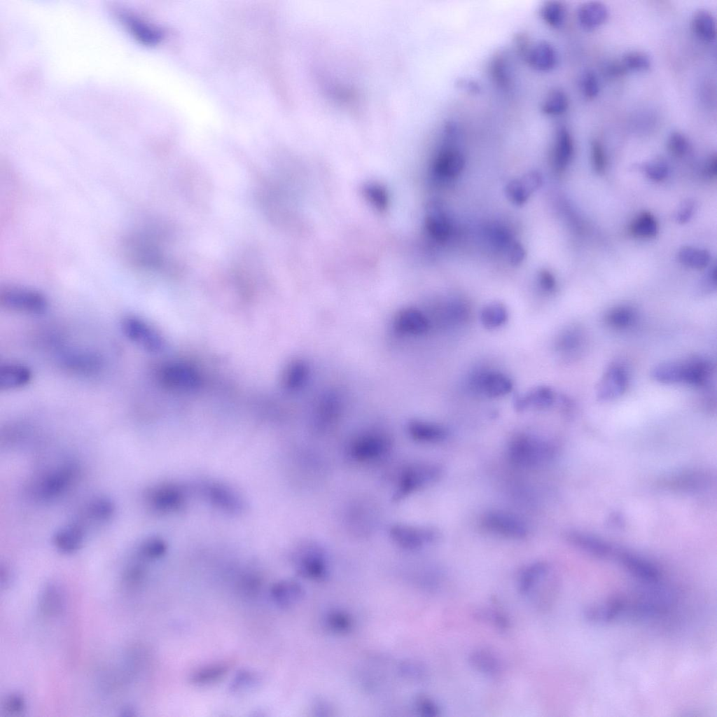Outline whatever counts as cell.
<instances>
[{
	"instance_id": "8fae6325",
	"label": "cell",
	"mask_w": 717,
	"mask_h": 717,
	"mask_svg": "<svg viewBox=\"0 0 717 717\" xmlns=\"http://www.w3.org/2000/svg\"><path fill=\"white\" fill-rule=\"evenodd\" d=\"M393 328L402 335L419 336L429 329V321L426 315L415 307H404L394 315Z\"/></svg>"
},
{
	"instance_id": "484cf974",
	"label": "cell",
	"mask_w": 717,
	"mask_h": 717,
	"mask_svg": "<svg viewBox=\"0 0 717 717\" xmlns=\"http://www.w3.org/2000/svg\"><path fill=\"white\" fill-rule=\"evenodd\" d=\"M480 388L489 397H500L508 394L513 389L511 380L506 375L490 372L482 375L479 380Z\"/></svg>"
},
{
	"instance_id": "ab89813d",
	"label": "cell",
	"mask_w": 717,
	"mask_h": 717,
	"mask_svg": "<svg viewBox=\"0 0 717 717\" xmlns=\"http://www.w3.org/2000/svg\"><path fill=\"white\" fill-rule=\"evenodd\" d=\"M636 314L632 307L621 305L611 309L606 315V323L611 327L621 330L633 325Z\"/></svg>"
},
{
	"instance_id": "ac0fdd59",
	"label": "cell",
	"mask_w": 717,
	"mask_h": 717,
	"mask_svg": "<svg viewBox=\"0 0 717 717\" xmlns=\"http://www.w3.org/2000/svg\"><path fill=\"white\" fill-rule=\"evenodd\" d=\"M574 151V144L569 130L564 126L557 128L552 150V162L556 171L562 172L569 164Z\"/></svg>"
},
{
	"instance_id": "db71d44e",
	"label": "cell",
	"mask_w": 717,
	"mask_h": 717,
	"mask_svg": "<svg viewBox=\"0 0 717 717\" xmlns=\"http://www.w3.org/2000/svg\"><path fill=\"white\" fill-rule=\"evenodd\" d=\"M647 176L653 181H660L666 178L668 174L667 165L661 160H655L645 166Z\"/></svg>"
},
{
	"instance_id": "680465c9",
	"label": "cell",
	"mask_w": 717,
	"mask_h": 717,
	"mask_svg": "<svg viewBox=\"0 0 717 717\" xmlns=\"http://www.w3.org/2000/svg\"><path fill=\"white\" fill-rule=\"evenodd\" d=\"M507 253L510 263L513 265L520 264L525 258L526 251L521 244L511 242L507 247Z\"/></svg>"
},
{
	"instance_id": "11a10c76",
	"label": "cell",
	"mask_w": 717,
	"mask_h": 717,
	"mask_svg": "<svg viewBox=\"0 0 717 717\" xmlns=\"http://www.w3.org/2000/svg\"><path fill=\"white\" fill-rule=\"evenodd\" d=\"M25 706L23 697L18 694H12L8 697L4 704V711L11 716L21 713L24 711Z\"/></svg>"
},
{
	"instance_id": "5bb4252c",
	"label": "cell",
	"mask_w": 717,
	"mask_h": 717,
	"mask_svg": "<svg viewBox=\"0 0 717 717\" xmlns=\"http://www.w3.org/2000/svg\"><path fill=\"white\" fill-rule=\"evenodd\" d=\"M299 572L310 578H323L326 573V562L323 550L311 543L300 550L298 558Z\"/></svg>"
},
{
	"instance_id": "d590c367",
	"label": "cell",
	"mask_w": 717,
	"mask_h": 717,
	"mask_svg": "<svg viewBox=\"0 0 717 717\" xmlns=\"http://www.w3.org/2000/svg\"><path fill=\"white\" fill-rule=\"evenodd\" d=\"M508 319L506 306L500 302L487 304L481 310L482 324L487 329H494L503 325Z\"/></svg>"
},
{
	"instance_id": "03108f58",
	"label": "cell",
	"mask_w": 717,
	"mask_h": 717,
	"mask_svg": "<svg viewBox=\"0 0 717 717\" xmlns=\"http://www.w3.org/2000/svg\"><path fill=\"white\" fill-rule=\"evenodd\" d=\"M692 212V207L690 204H686L679 211L677 219L681 223L686 222L690 217Z\"/></svg>"
},
{
	"instance_id": "74e56055",
	"label": "cell",
	"mask_w": 717,
	"mask_h": 717,
	"mask_svg": "<svg viewBox=\"0 0 717 717\" xmlns=\"http://www.w3.org/2000/svg\"><path fill=\"white\" fill-rule=\"evenodd\" d=\"M491 76L497 85L502 88H508L511 83V70L506 55L496 53L492 58L489 67Z\"/></svg>"
},
{
	"instance_id": "7a4b0ae2",
	"label": "cell",
	"mask_w": 717,
	"mask_h": 717,
	"mask_svg": "<svg viewBox=\"0 0 717 717\" xmlns=\"http://www.w3.org/2000/svg\"><path fill=\"white\" fill-rule=\"evenodd\" d=\"M80 471L76 463L62 462L36 475L29 486L31 496L47 502L64 495L76 482Z\"/></svg>"
},
{
	"instance_id": "91938a15",
	"label": "cell",
	"mask_w": 717,
	"mask_h": 717,
	"mask_svg": "<svg viewBox=\"0 0 717 717\" xmlns=\"http://www.w3.org/2000/svg\"><path fill=\"white\" fill-rule=\"evenodd\" d=\"M417 706L419 711L425 716H436L439 713V708L433 700L422 697L418 701Z\"/></svg>"
},
{
	"instance_id": "e575fe53",
	"label": "cell",
	"mask_w": 717,
	"mask_h": 717,
	"mask_svg": "<svg viewBox=\"0 0 717 717\" xmlns=\"http://www.w3.org/2000/svg\"><path fill=\"white\" fill-rule=\"evenodd\" d=\"M569 100L566 93L562 89L555 88L550 90L544 97L541 109L546 116H559L566 111Z\"/></svg>"
},
{
	"instance_id": "c3c4849f",
	"label": "cell",
	"mask_w": 717,
	"mask_h": 717,
	"mask_svg": "<svg viewBox=\"0 0 717 717\" xmlns=\"http://www.w3.org/2000/svg\"><path fill=\"white\" fill-rule=\"evenodd\" d=\"M363 193L365 198L376 209H386L389 198L384 188L378 185L370 184L364 188Z\"/></svg>"
},
{
	"instance_id": "9a60e30c",
	"label": "cell",
	"mask_w": 717,
	"mask_h": 717,
	"mask_svg": "<svg viewBox=\"0 0 717 717\" xmlns=\"http://www.w3.org/2000/svg\"><path fill=\"white\" fill-rule=\"evenodd\" d=\"M158 377L162 385L170 388L188 389L199 382L197 373L183 365H165L160 368Z\"/></svg>"
},
{
	"instance_id": "681fc988",
	"label": "cell",
	"mask_w": 717,
	"mask_h": 717,
	"mask_svg": "<svg viewBox=\"0 0 717 717\" xmlns=\"http://www.w3.org/2000/svg\"><path fill=\"white\" fill-rule=\"evenodd\" d=\"M139 551L141 556L146 559H157L165 552L166 545L159 538H150L141 543Z\"/></svg>"
},
{
	"instance_id": "f907efd6",
	"label": "cell",
	"mask_w": 717,
	"mask_h": 717,
	"mask_svg": "<svg viewBox=\"0 0 717 717\" xmlns=\"http://www.w3.org/2000/svg\"><path fill=\"white\" fill-rule=\"evenodd\" d=\"M580 88L583 95L592 99L596 97L599 92V83L595 73L592 70L585 71L580 78Z\"/></svg>"
},
{
	"instance_id": "52a82bcc",
	"label": "cell",
	"mask_w": 717,
	"mask_h": 717,
	"mask_svg": "<svg viewBox=\"0 0 717 717\" xmlns=\"http://www.w3.org/2000/svg\"><path fill=\"white\" fill-rule=\"evenodd\" d=\"M391 446V440L386 434L370 432L360 435L352 440L349 446V454L358 461H371L384 457Z\"/></svg>"
},
{
	"instance_id": "8992f818",
	"label": "cell",
	"mask_w": 717,
	"mask_h": 717,
	"mask_svg": "<svg viewBox=\"0 0 717 717\" xmlns=\"http://www.w3.org/2000/svg\"><path fill=\"white\" fill-rule=\"evenodd\" d=\"M121 330L132 342L149 352H158L163 347V341L149 323L134 315L124 316L120 322Z\"/></svg>"
},
{
	"instance_id": "d4e9b609",
	"label": "cell",
	"mask_w": 717,
	"mask_h": 717,
	"mask_svg": "<svg viewBox=\"0 0 717 717\" xmlns=\"http://www.w3.org/2000/svg\"><path fill=\"white\" fill-rule=\"evenodd\" d=\"M429 235L438 242L445 241L451 231L450 222L440 207L431 204L425 219Z\"/></svg>"
},
{
	"instance_id": "277c9868",
	"label": "cell",
	"mask_w": 717,
	"mask_h": 717,
	"mask_svg": "<svg viewBox=\"0 0 717 717\" xmlns=\"http://www.w3.org/2000/svg\"><path fill=\"white\" fill-rule=\"evenodd\" d=\"M0 305L11 312L35 315L47 310L48 301L42 293L35 289L8 286L0 291Z\"/></svg>"
},
{
	"instance_id": "b9f144b4",
	"label": "cell",
	"mask_w": 717,
	"mask_h": 717,
	"mask_svg": "<svg viewBox=\"0 0 717 717\" xmlns=\"http://www.w3.org/2000/svg\"><path fill=\"white\" fill-rule=\"evenodd\" d=\"M539 13L545 24L552 28H559L564 23L566 9L561 1H550L541 6Z\"/></svg>"
},
{
	"instance_id": "2e32d148",
	"label": "cell",
	"mask_w": 717,
	"mask_h": 717,
	"mask_svg": "<svg viewBox=\"0 0 717 717\" xmlns=\"http://www.w3.org/2000/svg\"><path fill=\"white\" fill-rule=\"evenodd\" d=\"M524 58L531 68L541 72L552 70L557 63V51L547 41L531 43Z\"/></svg>"
},
{
	"instance_id": "9f6ffc18",
	"label": "cell",
	"mask_w": 717,
	"mask_h": 717,
	"mask_svg": "<svg viewBox=\"0 0 717 717\" xmlns=\"http://www.w3.org/2000/svg\"><path fill=\"white\" fill-rule=\"evenodd\" d=\"M520 179L531 195L540 188L543 183V176L538 171H529Z\"/></svg>"
},
{
	"instance_id": "4fadbf2b",
	"label": "cell",
	"mask_w": 717,
	"mask_h": 717,
	"mask_svg": "<svg viewBox=\"0 0 717 717\" xmlns=\"http://www.w3.org/2000/svg\"><path fill=\"white\" fill-rule=\"evenodd\" d=\"M465 165V158L459 149L452 146H445L436 154L433 172L440 179H453L458 176Z\"/></svg>"
},
{
	"instance_id": "4dcf8cb0",
	"label": "cell",
	"mask_w": 717,
	"mask_h": 717,
	"mask_svg": "<svg viewBox=\"0 0 717 717\" xmlns=\"http://www.w3.org/2000/svg\"><path fill=\"white\" fill-rule=\"evenodd\" d=\"M691 25L693 32L699 38L706 41L715 39L716 20L709 11L702 8L696 11L692 15Z\"/></svg>"
},
{
	"instance_id": "f1b7e54d",
	"label": "cell",
	"mask_w": 717,
	"mask_h": 717,
	"mask_svg": "<svg viewBox=\"0 0 717 717\" xmlns=\"http://www.w3.org/2000/svg\"><path fill=\"white\" fill-rule=\"evenodd\" d=\"M310 369L303 360H295L287 367L284 376V386L289 391H298L303 388L309 379Z\"/></svg>"
},
{
	"instance_id": "1f68e13d",
	"label": "cell",
	"mask_w": 717,
	"mask_h": 717,
	"mask_svg": "<svg viewBox=\"0 0 717 717\" xmlns=\"http://www.w3.org/2000/svg\"><path fill=\"white\" fill-rule=\"evenodd\" d=\"M683 370L684 362L667 361L655 366L651 376L663 384L683 383Z\"/></svg>"
},
{
	"instance_id": "816d5d0a",
	"label": "cell",
	"mask_w": 717,
	"mask_h": 717,
	"mask_svg": "<svg viewBox=\"0 0 717 717\" xmlns=\"http://www.w3.org/2000/svg\"><path fill=\"white\" fill-rule=\"evenodd\" d=\"M667 148L674 155L683 156L688 151L689 142L687 137L680 132H673L668 137Z\"/></svg>"
},
{
	"instance_id": "f6af8a7d",
	"label": "cell",
	"mask_w": 717,
	"mask_h": 717,
	"mask_svg": "<svg viewBox=\"0 0 717 717\" xmlns=\"http://www.w3.org/2000/svg\"><path fill=\"white\" fill-rule=\"evenodd\" d=\"M620 62L626 72L628 71H646L651 65L650 56L646 53L640 50H633L625 53Z\"/></svg>"
},
{
	"instance_id": "5b68a950",
	"label": "cell",
	"mask_w": 717,
	"mask_h": 717,
	"mask_svg": "<svg viewBox=\"0 0 717 717\" xmlns=\"http://www.w3.org/2000/svg\"><path fill=\"white\" fill-rule=\"evenodd\" d=\"M441 470L428 464H415L404 468L398 476L392 500L400 502L413 493L435 482Z\"/></svg>"
},
{
	"instance_id": "cb8c5ba5",
	"label": "cell",
	"mask_w": 717,
	"mask_h": 717,
	"mask_svg": "<svg viewBox=\"0 0 717 717\" xmlns=\"http://www.w3.org/2000/svg\"><path fill=\"white\" fill-rule=\"evenodd\" d=\"M608 17V10L600 1H589L580 5L577 11L580 25L587 29H593L604 24Z\"/></svg>"
},
{
	"instance_id": "30bf717a",
	"label": "cell",
	"mask_w": 717,
	"mask_h": 717,
	"mask_svg": "<svg viewBox=\"0 0 717 717\" xmlns=\"http://www.w3.org/2000/svg\"><path fill=\"white\" fill-rule=\"evenodd\" d=\"M628 375L620 365H612L604 373L597 387V397L608 401L621 396L627 389Z\"/></svg>"
},
{
	"instance_id": "836d02e7",
	"label": "cell",
	"mask_w": 717,
	"mask_h": 717,
	"mask_svg": "<svg viewBox=\"0 0 717 717\" xmlns=\"http://www.w3.org/2000/svg\"><path fill=\"white\" fill-rule=\"evenodd\" d=\"M302 593L301 587L297 583L291 581L278 583L271 590L273 600L284 607L296 603L300 599Z\"/></svg>"
},
{
	"instance_id": "60d3db41",
	"label": "cell",
	"mask_w": 717,
	"mask_h": 717,
	"mask_svg": "<svg viewBox=\"0 0 717 717\" xmlns=\"http://www.w3.org/2000/svg\"><path fill=\"white\" fill-rule=\"evenodd\" d=\"M632 234L639 238H651L658 231L657 223L648 211L640 213L633 221L630 226Z\"/></svg>"
},
{
	"instance_id": "be15d7a7",
	"label": "cell",
	"mask_w": 717,
	"mask_h": 717,
	"mask_svg": "<svg viewBox=\"0 0 717 717\" xmlns=\"http://www.w3.org/2000/svg\"><path fill=\"white\" fill-rule=\"evenodd\" d=\"M515 45L520 54L524 57L531 45V43L529 41V37L527 34L524 33H519L515 36Z\"/></svg>"
},
{
	"instance_id": "7dc6e473",
	"label": "cell",
	"mask_w": 717,
	"mask_h": 717,
	"mask_svg": "<svg viewBox=\"0 0 717 717\" xmlns=\"http://www.w3.org/2000/svg\"><path fill=\"white\" fill-rule=\"evenodd\" d=\"M505 193L507 197L517 205L524 204L531 195L520 178L510 181L506 186Z\"/></svg>"
},
{
	"instance_id": "ffe728a7",
	"label": "cell",
	"mask_w": 717,
	"mask_h": 717,
	"mask_svg": "<svg viewBox=\"0 0 717 717\" xmlns=\"http://www.w3.org/2000/svg\"><path fill=\"white\" fill-rule=\"evenodd\" d=\"M65 368L77 374L90 375L102 368L101 358L95 353L85 351H72L62 358Z\"/></svg>"
},
{
	"instance_id": "ee69618b",
	"label": "cell",
	"mask_w": 717,
	"mask_h": 717,
	"mask_svg": "<svg viewBox=\"0 0 717 717\" xmlns=\"http://www.w3.org/2000/svg\"><path fill=\"white\" fill-rule=\"evenodd\" d=\"M42 611L48 615L59 614L63 605V599L59 589L54 585L46 587L41 598Z\"/></svg>"
},
{
	"instance_id": "d6a6232c",
	"label": "cell",
	"mask_w": 717,
	"mask_h": 717,
	"mask_svg": "<svg viewBox=\"0 0 717 717\" xmlns=\"http://www.w3.org/2000/svg\"><path fill=\"white\" fill-rule=\"evenodd\" d=\"M549 571V566L543 562H534L526 566L518 577L520 593L527 596L537 581Z\"/></svg>"
},
{
	"instance_id": "7c38bea8",
	"label": "cell",
	"mask_w": 717,
	"mask_h": 717,
	"mask_svg": "<svg viewBox=\"0 0 717 717\" xmlns=\"http://www.w3.org/2000/svg\"><path fill=\"white\" fill-rule=\"evenodd\" d=\"M183 493L174 485L163 484L154 486L146 494L148 506L157 512H169L179 508L183 503Z\"/></svg>"
},
{
	"instance_id": "6f0895ef",
	"label": "cell",
	"mask_w": 717,
	"mask_h": 717,
	"mask_svg": "<svg viewBox=\"0 0 717 717\" xmlns=\"http://www.w3.org/2000/svg\"><path fill=\"white\" fill-rule=\"evenodd\" d=\"M480 617L486 621H490L495 627L500 629H506L510 626V622L507 617L498 611H485L481 613Z\"/></svg>"
},
{
	"instance_id": "3957f363",
	"label": "cell",
	"mask_w": 717,
	"mask_h": 717,
	"mask_svg": "<svg viewBox=\"0 0 717 717\" xmlns=\"http://www.w3.org/2000/svg\"><path fill=\"white\" fill-rule=\"evenodd\" d=\"M553 454V449L548 442L527 434L513 438L508 447L509 460L515 466L532 468L543 465Z\"/></svg>"
},
{
	"instance_id": "bcb514c9",
	"label": "cell",
	"mask_w": 717,
	"mask_h": 717,
	"mask_svg": "<svg viewBox=\"0 0 717 717\" xmlns=\"http://www.w3.org/2000/svg\"><path fill=\"white\" fill-rule=\"evenodd\" d=\"M581 333L576 328L564 330L558 337L556 348L558 351L564 354L573 353L580 346Z\"/></svg>"
},
{
	"instance_id": "f5cc1de1",
	"label": "cell",
	"mask_w": 717,
	"mask_h": 717,
	"mask_svg": "<svg viewBox=\"0 0 717 717\" xmlns=\"http://www.w3.org/2000/svg\"><path fill=\"white\" fill-rule=\"evenodd\" d=\"M591 159L594 169L598 173L603 172L606 165V154L601 143L596 139L591 144Z\"/></svg>"
},
{
	"instance_id": "9c48e42d",
	"label": "cell",
	"mask_w": 717,
	"mask_h": 717,
	"mask_svg": "<svg viewBox=\"0 0 717 717\" xmlns=\"http://www.w3.org/2000/svg\"><path fill=\"white\" fill-rule=\"evenodd\" d=\"M482 524L487 530L506 538L522 539L528 534V527L522 520L502 510L485 513Z\"/></svg>"
},
{
	"instance_id": "6125c7cd",
	"label": "cell",
	"mask_w": 717,
	"mask_h": 717,
	"mask_svg": "<svg viewBox=\"0 0 717 717\" xmlns=\"http://www.w3.org/2000/svg\"><path fill=\"white\" fill-rule=\"evenodd\" d=\"M328 623L332 628L337 631L346 630L350 626L349 619L341 613H334L330 615Z\"/></svg>"
},
{
	"instance_id": "6da1fadb",
	"label": "cell",
	"mask_w": 717,
	"mask_h": 717,
	"mask_svg": "<svg viewBox=\"0 0 717 717\" xmlns=\"http://www.w3.org/2000/svg\"><path fill=\"white\" fill-rule=\"evenodd\" d=\"M671 591L659 583H649L628 594H617L584 610L589 622L606 623L621 619L645 620L665 614L673 605Z\"/></svg>"
},
{
	"instance_id": "d6986e66",
	"label": "cell",
	"mask_w": 717,
	"mask_h": 717,
	"mask_svg": "<svg viewBox=\"0 0 717 717\" xmlns=\"http://www.w3.org/2000/svg\"><path fill=\"white\" fill-rule=\"evenodd\" d=\"M84 540V527L78 522L67 524L57 530L53 538L55 548L66 554L78 550L82 547Z\"/></svg>"
},
{
	"instance_id": "7402d4cb",
	"label": "cell",
	"mask_w": 717,
	"mask_h": 717,
	"mask_svg": "<svg viewBox=\"0 0 717 717\" xmlns=\"http://www.w3.org/2000/svg\"><path fill=\"white\" fill-rule=\"evenodd\" d=\"M407 431L414 440L420 443H439L447 436V431L443 426L419 419L410 420Z\"/></svg>"
},
{
	"instance_id": "94428289",
	"label": "cell",
	"mask_w": 717,
	"mask_h": 717,
	"mask_svg": "<svg viewBox=\"0 0 717 717\" xmlns=\"http://www.w3.org/2000/svg\"><path fill=\"white\" fill-rule=\"evenodd\" d=\"M538 279L541 287L546 291H552L555 288V279L552 274L547 270H541L539 272Z\"/></svg>"
},
{
	"instance_id": "44dd1931",
	"label": "cell",
	"mask_w": 717,
	"mask_h": 717,
	"mask_svg": "<svg viewBox=\"0 0 717 717\" xmlns=\"http://www.w3.org/2000/svg\"><path fill=\"white\" fill-rule=\"evenodd\" d=\"M468 661L474 669L489 676H499L503 668L499 655L487 648H478L472 650L469 654Z\"/></svg>"
},
{
	"instance_id": "83f0119b",
	"label": "cell",
	"mask_w": 717,
	"mask_h": 717,
	"mask_svg": "<svg viewBox=\"0 0 717 717\" xmlns=\"http://www.w3.org/2000/svg\"><path fill=\"white\" fill-rule=\"evenodd\" d=\"M711 373L710 363L700 358L684 362L683 382L692 386H704L708 382Z\"/></svg>"
},
{
	"instance_id": "e7e4bbea",
	"label": "cell",
	"mask_w": 717,
	"mask_h": 717,
	"mask_svg": "<svg viewBox=\"0 0 717 717\" xmlns=\"http://www.w3.org/2000/svg\"><path fill=\"white\" fill-rule=\"evenodd\" d=\"M717 158L716 154L711 155L706 166V173L710 178H716L717 172Z\"/></svg>"
},
{
	"instance_id": "4316f807",
	"label": "cell",
	"mask_w": 717,
	"mask_h": 717,
	"mask_svg": "<svg viewBox=\"0 0 717 717\" xmlns=\"http://www.w3.org/2000/svg\"><path fill=\"white\" fill-rule=\"evenodd\" d=\"M120 18L136 38L146 44L157 43L162 37V34L158 29L134 16L122 13Z\"/></svg>"
},
{
	"instance_id": "e0dca14e",
	"label": "cell",
	"mask_w": 717,
	"mask_h": 717,
	"mask_svg": "<svg viewBox=\"0 0 717 717\" xmlns=\"http://www.w3.org/2000/svg\"><path fill=\"white\" fill-rule=\"evenodd\" d=\"M32 380V372L25 365L8 362L0 366V390L11 391L27 386Z\"/></svg>"
},
{
	"instance_id": "8d00e7d4",
	"label": "cell",
	"mask_w": 717,
	"mask_h": 717,
	"mask_svg": "<svg viewBox=\"0 0 717 717\" xmlns=\"http://www.w3.org/2000/svg\"><path fill=\"white\" fill-rule=\"evenodd\" d=\"M230 669L228 662H218L200 668L193 673L190 681L197 685L210 684L225 676Z\"/></svg>"
},
{
	"instance_id": "ba28073f",
	"label": "cell",
	"mask_w": 717,
	"mask_h": 717,
	"mask_svg": "<svg viewBox=\"0 0 717 717\" xmlns=\"http://www.w3.org/2000/svg\"><path fill=\"white\" fill-rule=\"evenodd\" d=\"M389 534L397 545L409 550H417L433 543L438 537V532L433 529L406 524L391 525Z\"/></svg>"
},
{
	"instance_id": "7bdbcfd3",
	"label": "cell",
	"mask_w": 717,
	"mask_h": 717,
	"mask_svg": "<svg viewBox=\"0 0 717 717\" xmlns=\"http://www.w3.org/2000/svg\"><path fill=\"white\" fill-rule=\"evenodd\" d=\"M208 494L211 501L222 508L234 511L241 507L237 496L224 487L213 485L208 489Z\"/></svg>"
},
{
	"instance_id": "f35d334b",
	"label": "cell",
	"mask_w": 717,
	"mask_h": 717,
	"mask_svg": "<svg viewBox=\"0 0 717 717\" xmlns=\"http://www.w3.org/2000/svg\"><path fill=\"white\" fill-rule=\"evenodd\" d=\"M678 259L684 265L702 270L709 264L710 254L706 249L686 246L678 251Z\"/></svg>"
},
{
	"instance_id": "603a6c76",
	"label": "cell",
	"mask_w": 717,
	"mask_h": 717,
	"mask_svg": "<svg viewBox=\"0 0 717 717\" xmlns=\"http://www.w3.org/2000/svg\"><path fill=\"white\" fill-rule=\"evenodd\" d=\"M555 401V394L551 388L539 386L525 394L515 397L514 405L516 410L522 411L529 407L536 409H546Z\"/></svg>"
},
{
	"instance_id": "f546056e",
	"label": "cell",
	"mask_w": 717,
	"mask_h": 717,
	"mask_svg": "<svg viewBox=\"0 0 717 717\" xmlns=\"http://www.w3.org/2000/svg\"><path fill=\"white\" fill-rule=\"evenodd\" d=\"M114 503L108 497L99 496L90 501L84 508V517L92 522L102 523L110 520L115 513Z\"/></svg>"
}]
</instances>
